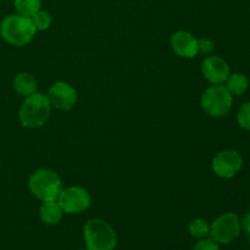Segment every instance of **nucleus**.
I'll list each match as a JSON object with an SVG mask.
<instances>
[{"label": "nucleus", "mask_w": 250, "mask_h": 250, "mask_svg": "<svg viewBox=\"0 0 250 250\" xmlns=\"http://www.w3.org/2000/svg\"><path fill=\"white\" fill-rule=\"evenodd\" d=\"M36 33L37 28L31 17L19 14L9 15L0 23V36L11 45H26L33 39Z\"/></svg>", "instance_id": "obj_1"}, {"label": "nucleus", "mask_w": 250, "mask_h": 250, "mask_svg": "<svg viewBox=\"0 0 250 250\" xmlns=\"http://www.w3.org/2000/svg\"><path fill=\"white\" fill-rule=\"evenodd\" d=\"M51 104L43 93H33L26 97L19 111V120L27 128H37L45 125L50 117Z\"/></svg>", "instance_id": "obj_2"}, {"label": "nucleus", "mask_w": 250, "mask_h": 250, "mask_svg": "<svg viewBox=\"0 0 250 250\" xmlns=\"http://www.w3.org/2000/svg\"><path fill=\"white\" fill-rule=\"evenodd\" d=\"M83 237L88 250H115L117 234L115 229L102 219H92L83 227Z\"/></svg>", "instance_id": "obj_3"}, {"label": "nucleus", "mask_w": 250, "mask_h": 250, "mask_svg": "<svg viewBox=\"0 0 250 250\" xmlns=\"http://www.w3.org/2000/svg\"><path fill=\"white\" fill-rule=\"evenodd\" d=\"M28 187L32 194L39 200L51 202V200H58L62 190V182L55 171L49 168H39L29 176Z\"/></svg>", "instance_id": "obj_4"}, {"label": "nucleus", "mask_w": 250, "mask_h": 250, "mask_svg": "<svg viewBox=\"0 0 250 250\" xmlns=\"http://www.w3.org/2000/svg\"><path fill=\"white\" fill-rule=\"evenodd\" d=\"M233 95L225 84H212L203 93L200 105L203 110L211 117H224L231 110Z\"/></svg>", "instance_id": "obj_5"}, {"label": "nucleus", "mask_w": 250, "mask_h": 250, "mask_svg": "<svg viewBox=\"0 0 250 250\" xmlns=\"http://www.w3.org/2000/svg\"><path fill=\"white\" fill-rule=\"evenodd\" d=\"M241 231V219L234 212L220 215L210 225V237L219 244L232 243Z\"/></svg>", "instance_id": "obj_6"}, {"label": "nucleus", "mask_w": 250, "mask_h": 250, "mask_svg": "<svg viewBox=\"0 0 250 250\" xmlns=\"http://www.w3.org/2000/svg\"><path fill=\"white\" fill-rule=\"evenodd\" d=\"M90 202L89 192L77 186L62 189L58 198V203L66 214H81L89 208Z\"/></svg>", "instance_id": "obj_7"}, {"label": "nucleus", "mask_w": 250, "mask_h": 250, "mask_svg": "<svg viewBox=\"0 0 250 250\" xmlns=\"http://www.w3.org/2000/svg\"><path fill=\"white\" fill-rule=\"evenodd\" d=\"M243 166V159L241 154L233 149L219 151L214 156L211 163L215 175L221 178H232L241 171Z\"/></svg>", "instance_id": "obj_8"}, {"label": "nucleus", "mask_w": 250, "mask_h": 250, "mask_svg": "<svg viewBox=\"0 0 250 250\" xmlns=\"http://www.w3.org/2000/svg\"><path fill=\"white\" fill-rule=\"evenodd\" d=\"M48 99L51 107L68 111L77 103V92L66 82H55L48 90Z\"/></svg>", "instance_id": "obj_9"}, {"label": "nucleus", "mask_w": 250, "mask_h": 250, "mask_svg": "<svg viewBox=\"0 0 250 250\" xmlns=\"http://www.w3.org/2000/svg\"><path fill=\"white\" fill-rule=\"evenodd\" d=\"M202 73L211 84H224L231 75L229 65L221 56H207L202 62Z\"/></svg>", "instance_id": "obj_10"}, {"label": "nucleus", "mask_w": 250, "mask_h": 250, "mask_svg": "<svg viewBox=\"0 0 250 250\" xmlns=\"http://www.w3.org/2000/svg\"><path fill=\"white\" fill-rule=\"evenodd\" d=\"M171 46L181 58L192 59L198 54V39L190 32L177 31L171 36Z\"/></svg>", "instance_id": "obj_11"}, {"label": "nucleus", "mask_w": 250, "mask_h": 250, "mask_svg": "<svg viewBox=\"0 0 250 250\" xmlns=\"http://www.w3.org/2000/svg\"><path fill=\"white\" fill-rule=\"evenodd\" d=\"M62 209L58 200H51V202H43L41 209H39V216L41 220L45 225H58L62 219Z\"/></svg>", "instance_id": "obj_12"}, {"label": "nucleus", "mask_w": 250, "mask_h": 250, "mask_svg": "<svg viewBox=\"0 0 250 250\" xmlns=\"http://www.w3.org/2000/svg\"><path fill=\"white\" fill-rule=\"evenodd\" d=\"M12 87H14L15 92L23 97H28L33 93L37 92V87L38 83L34 78L33 75L28 72H21L17 76H15L14 82H12Z\"/></svg>", "instance_id": "obj_13"}, {"label": "nucleus", "mask_w": 250, "mask_h": 250, "mask_svg": "<svg viewBox=\"0 0 250 250\" xmlns=\"http://www.w3.org/2000/svg\"><path fill=\"white\" fill-rule=\"evenodd\" d=\"M225 83H226L225 85L229 90V93L232 95H237V97L244 94L249 87V80L247 78V76L239 72L231 73Z\"/></svg>", "instance_id": "obj_14"}, {"label": "nucleus", "mask_w": 250, "mask_h": 250, "mask_svg": "<svg viewBox=\"0 0 250 250\" xmlns=\"http://www.w3.org/2000/svg\"><path fill=\"white\" fill-rule=\"evenodd\" d=\"M14 6L17 14L26 17H32L41 10V0H14Z\"/></svg>", "instance_id": "obj_15"}, {"label": "nucleus", "mask_w": 250, "mask_h": 250, "mask_svg": "<svg viewBox=\"0 0 250 250\" xmlns=\"http://www.w3.org/2000/svg\"><path fill=\"white\" fill-rule=\"evenodd\" d=\"M188 231L190 236L197 239L207 238L210 236V224L204 219H194L189 222Z\"/></svg>", "instance_id": "obj_16"}, {"label": "nucleus", "mask_w": 250, "mask_h": 250, "mask_svg": "<svg viewBox=\"0 0 250 250\" xmlns=\"http://www.w3.org/2000/svg\"><path fill=\"white\" fill-rule=\"evenodd\" d=\"M33 24L36 26L37 31H45L50 27L51 24V16L49 12L43 11V10H39L36 15L31 17Z\"/></svg>", "instance_id": "obj_17"}, {"label": "nucleus", "mask_w": 250, "mask_h": 250, "mask_svg": "<svg viewBox=\"0 0 250 250\" xmlns=\"http://www.w3.org/2000/svg\"><path fill=\"white\" fill-rule=\"evenodd\" d=\"M237 121L242 128L250 131V100L244 103L241 106L238 115H237Z\"/></svg>", "instance_id": "obj_18"}, {"label": "nucleus", "mask_w": 250, "mask_h": 250, "mask_svg": "<svg viewBox=\"0 0 250 250\" xmlns=\"http://www.w3.org/2000/svg\"><path fill=\"white\" fill-rule=\"evenodd\" d=\"M193 250H221L220 244L212 238H203L194 246Z\"/></svg>", "instance_id": "obj_19"}, {"label": "nucleus", "mask_w": 250, "mask_h": 250, "mask_svg": "<svg viewBox=\"0 0 250 250\" xmlns=\"http://www.w3.org/2000/svg\"><path fill=\"white\" fill-rule=\"evenodd\" d=\"M212 50H214V42L208 38L198 39V54L209 55Z\"/></svg>", "instance_id": "obj_20"}, {"label": "nucleus", "mask_w": 250, "mask_h": 250, "mask_svg": "<svg viewBox=\"0 0 250 250\" xmlns=\"http://www.w3.org/2000/svg\"><path fill=\"white\" fill-rule=\"evenodd\" d=\"M241 229L250 236V212L244 215L243 219L241 220Z\"/></svg>", "instance_id": "obj_21"}, {"label": "nucleus", "mask_w": 250, "mask_h": 250, "mask_svg": "<svg viewBox=\"0 0 250 250\" xmlns=\"http://www.w3.org/2000/svg\"><path fill=\"white\" fill-rule=\"evenodd\" d=\"M82 250H88V249H82Z\"/></svg>", "instance_id": "obj_22"}]
</instances>
